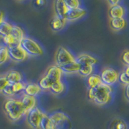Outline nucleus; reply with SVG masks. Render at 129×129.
<instances>
[{"label": "nucleus", "mask_w": 129, "mask_h": 129, "mask_svg": "<svg viewBox=\"0 0 129 129\" xmlns=\"http://www.w3.org/2000/svg\"><path fill=\"white\" fill-rule=\"evenodd\" d=\"M119 0H116V1H111V0H110V1H108V3L109 5H110V7H114L115 5H118V4H119Z\"/></svg>", "instance_id": "nucleus-38"}, {"label": "nucleus", "mask_w": 129, "mask_h": 129, "mask_svg": "<svg viewBox=\"0 0 129 129\" xmlns=\"http://www.w3.org/2000/svg\"><path fill=\"white\" fill-rule=\"evenodd\" d=\"M119 74L118 71L115 70V69L106 67L101 72L100 78L103 83L112 86L113 85H115L119 81Z\"/></svg>", "instance_id": "nucleus-6"}, {"label": "nucleus", "mask_w": 129, "mask_h": 129, "mask_svg": "<svg viewBox=\"0 0 129 129\" xmlns=\"http://www.w3.org/2000/svg\"><path fill=\"white\" fill-rule=\"evenodd\" d=\"M0 47H1V45H0Z\"/></svg>", "instance_id": "nucleus-41"}, {"label": "nucleus", "mask_w": 129, "mask_h": 129, "mask_svg": "<svg viewBox=\"0 0 129 129\" xmlns=\"http://www.w3.org/2000/svg\"><path fill=\"white\" fill-rule=\"evenodd\" d=\"M3 110L7 118L12 122H17L23 116H26V113L20 99H7L3 104Z\"/></svg>", "instance_id": "nucleus-2"}, {"label": "nucleus", "mask_w": 129, "mask_h": 129, "mask_svg": "<svg viewBox=\"0 0 129 129\" xmlns=\"http://www.w3.org/2000/svg\"><path fill=\"white\" fill-rule=\"evenodd\" d=\"M86 14V11L82 7L70 10L67 13L66 20V21H75V20H78L81 18H82Z\"/></svg>", "instance_id": "nucleus-13"}, {"label": "nucleus", "mask_w": 129, "mask_h": 129, "mask_svg": "<svg viewBox=\"0 0 129 129\" xmlns=\"http://www.w3.org/2000/svg\"><path fill=\"white\" fill-rule=\"evenodd\" d=\"M9 59L8 48L5 45H1L0 47V66L4 64Z\"/></svg>", "instance_id": "nucleus-28"}, {"label": "nucleus", "mask_w": 129, "mask_h": 129, "mask_svg": "<svg viewBox=\"0 0 129 129\" xmlns=\"http://www.w3.org/2000/svg\"><path fill=\"white\" fill-rule=\"evenodd\" d=\"M52 83H53V82L49 78H48L47 76L44 75L39 80L38 85L41 88L42 90H49Z\"/></svg>", "instance_id": "nucleus-27"}, {"label": "nucleus", "mask_w": 129, "mask_h": 129, "mask_svg": "<svg viewBox=\"0 0 129 129\" xmlns=\"http://www.w3.org/2000/svg\"><path fill=\"white\" fill-rule=\"evenodd\" d=\"M125 15V9L124 7L118 4L114 7H111L109 9V16L111 19H119V18H123Z\"/></svg>", "instance_id": "nucleus-15"}, {"label": "nucleus", "mask_w": 129, "mask_h": 129, "mask_svg": "<svg viewBox=\"0 0 129 129\" xmlns=\"http://www.w3.org/2000/svg\"><path fill=\"white\" fill-rule=\"evenodd\" d=\"M60 69H61L63 74H74V73H78L79 70V64L76 60H74V61L70 62L66 64V66L60 67Z\"/></svg>", "instance_id": "nucleus-19"}, {"label": "nucleus", "mask_w": 129, "mask_h": 129, "mask_svg": "<svg viewBox=\"0 0 129 129\" xmlns=\"http://www.w3.org/2000/svg\"><path fill=\"white\" fill-rule=\"evenodd\" d=\"M48 115L54 124L55 129H72L71 120L64 112L54 111Z\"/></svg>", "instance_id": "nucleus-4"}, {"label": "nucleus", "mask_w": 129, "mask_h": 129, "mask_svg": "<svg viewBox=\"0 0 129 129\" xmlns=\"http://www.w3.org/2000/svg\"><path fill=\"white\" fill-rule=\"evenodd\" d=\"M113 92L112 86L104 83H101L94 88H89L87 93L88 99L99 106L107 104L111 100Z\"/></svg>", "instance_id": "nucleus-1"}, {"label": "nucleus", "mask_w": 129, "mask_h": 129, "mask_svg": "<svg viewBox=\"0 0 129 129\" xmlns=\"http://www.w3.org/2000/svg\"><path fill=\"white\" fill-rule=\"evenodd\" d=\"M76 60V56L64 47H60L56 53V64L62 67L66 64Z\"/></svg>", "instance_id": "nucleus-5"}, {"label": "nucleus", "mask_w": 129, "mask_h": 129, "mask_svg": "<svg viewBox=\"0 0 129 129\" xmlns=\"http://www.w3.org/2000/svg\"><path fill=\"white\" fill-rule=\"evenodd\" d=\"M25 85H26V83L23 82V81L22 82H16L12 85L15 95H17V94H21V93H23L24 88H25Z\"/></svg>", "instance_id": "nucleus-30"}, {"label": "nucleus", "mask_w": 129, "mask_h": 129, "mask_svg": "<svg viewBox=\"0 0 129 129\" xmlns=\"http://www.w3.org/2000/svg\"><path fill=\"white\" fill-rule=\"evenodd\" d=\"M5 75H6V78L7 79L8 83L11 85H13L16 82H22L23 81V76L19 71L11 70Z\"/></svg>", "instance_id": "nucleus-18"}, {"label": "nucleus", "mask_w": 129, "mask_h": 129, "mask_svg": "<svg viewBox=\"0 0 129 129\" xmlns=\"http://www.w3.org/2000/svg\"><path fill=\"white\" fill-rule=\"evenodd\" d=\"M63 74H64L61 69L58 66H56V64H52V66H49L47 69L45 73V76L49 78L53 82L61 81Z\"/></svg>", "instance_id": "nucleus-9"}, {"label": "nucleus", "mask_w": 129, "mask_h": 129, "mask_svg": "<svg viewBox=\"0 0 129 129\" xmlns=\"http://www.w3.org/2000/svg\"><path fill=\"white\" fill-rule=\"evenodd\" d=\"M109 129H127V124L122 119L117 118L111 122Z\"/></svg>", "instance_id": "nucleus-24"}, {"label": "nucleus", "mask_w": 129, "mask_h": 129, "mask_svg": "<svg viewBox=\"0 0 129 129\" xmlns=\"http://www.w3.org/2000/svg\"><path fill=\"white\" fill-rule=\"evenodd\" d=\"M12 27H13V24L10 22L7 21V20L3 21V23L0 24V37L3 38L4 36L11 34Z\"/></svg>", "instance_id": "nucleus-21"}, {"label": "nucleus", "mask_w": 129, "mask_h": 129, "mask_svg": "<svg viewBox=\"0 0 129 129\" xmlns=\"http://www.w3.org/2000/svg\"><path fill=\"white\" fill-rule=\"evenodd\" d=\"M66 22L67 21L66 19H63L55 15L53 17H52V19H51L50 26H51V28L54 31H60L64 27V26H66Z\"/></svg>", "instance_id": "nucleus-16"}, {"label": "nucleus", "mask_w": 129, "mask_h": 129, "mask_svg": "<svg viewBox=\"0 0 129 129\" xmlns=\"http://www.w3.org/2000/svg\"><path fill=\"white\" fill-rule=\"evenodd\" d=\"M121 59H122L123 63L126 66H129V50H125L122 56H121Z\"/></svg>", "instance_id": "nucleus-35"}, {"label": "nucleus", "mask_w": 129, "mask_h": 129, "mask_svg": "<svg viewBox=\"0 0 129 129\" xmlns=\"http://www.w3.org/2000/svg\"><path fill=\"white\" fill-rule=\"evenodd\" d=\"M93 72H94V66H90V64H79V70L78 73L81 76L88 78L89 76L93 74Z\"/></svg>", "instance_id": "nucleus-23"}, {"label": "nucleus", "mask_w": 129, "mask_h": 129, "mask_svg": "<svg viewBox=\"0 0 129 129\" xmlns=\"http://www.w3.org/2000/svg\"><path fill=\"white\" fill-rule=\"evenodd\" d=\"M8 53L10 59L15 62H23L28 58V55L19 44L8 47Z\"/></svg>", "instance_id": "nucleus-8"}, {"label": "nucleus", "mask_w": 129, "mask_h": 129, "mask_svg": "<svg viewBox=\"0 0 129 129\" xmlns=\"http://www.w3.org/2000/svg\"><path fill=\"white\" fill-rule=\"evenodd\" d=\"M124 96L126 99L129 102V84L127 85L126 86H125V90H124Z\"/></svg>", "instance_id": "nucleus-36"}, {"label": "nucleus", "mask_w": 129, "mask_h": 129, "mask_svg": "<svg viewBox=\"0 0 129 129\" xmlns=\"http://www.w3.org/2000/svg\"><path fill=\"white\" fill-rule=\"evenodd\" d=\"M44 112L39 107L33 109L26 115L27 121L29 126L33 129H40V122L43 119Z\"/></svg>", "instance_id": "nucleus-7"}, {"label": "nucleus", "mask_w": 129, "mask_h": 129, "mask_svg": "<svg viewBox=\"0 0 129 129\" xmlns=\"http://www.w3.org/2000/svg\"><path fill=\"white\" fill-rule=\"evenodd\" d=\"M111 27L115 31H119L124 29L127 26V21L124 18L111 19L110 20Z\"/></svg>", "instance_id": "nucleus-17"}, {"label": "nucleus", "mask_w": 129, "mask_h": 129, "mask_svg": "<svg viewBox=\"0 0 129 129\" xmlns=\"http://www.w3.org/2000/svg\"><path fill=\"white\" fill-rule=\"evenodd\" d=\"M2 40H3V42L4 44V45L7 46V48L11 47V46H13V45H15V44H19L11 34H9L6 36H4V37L2 38Z\"/></svg>", "instance_id": "nucleus-29"}, {"label": "nucleus", "mask_w": 129, "mask_h": 129, "mask_svg": "<svg viewBox=\"0 0 129 129\" xmlns=\"http://www.w3.org/2000/svg\"><path fill=\"white\" fill-rule=\"evenodd\" d=\"M7 85H9V83L7 82L6 75H0V93H3Z\"/></svg>", "instance_id": "nucleus-34"}, {"label": "nucleus", "mask_w": 129, "mask_h": 129, "mask_svg": "<svg viewBox=\"0 0 129 129\" xmlns=\"http://www.w3.org/2000/svg\"><path fill=\"white\" fill-rule=\"evenodd\" d=\"M101 83H103V82H102V80H101L100 75L93 74L90 76L88 77L87 84H88L89 88H94L97 86H99Z\"/></svg>", "instance_id": "nucleus-26"}, {"label": "nucleus", "mask_w": 129, "mask_h": 129, "mask_svg": "<svg viewBox=\"0 0 129 129\" xmlns=\"http://www.w3.org/2000/svg\"><path fill=\"white\" fill-rule=\"evenodd\" d=\"M4 20H5V13H4V11L0 10V24H1Z\"/></svg>", "instance_id": "nucleus-37"}, {"label": "nucleus", "mask_w": 129, "mask_h": 129, "mask_svg": "<svg viewBox=\"0 0 129 129\" xmlns=\"http://www.w3.org/2000/svg\"><path fill=\"white\" fill-rule=\"evenodd\" d=\"M119 81L120 82L121 84H123V86H126L127 85L129 84V76L124 71L120 73L119 75Z\"/></svg>", "instance_id": "nucleus-32"}, {"label": "nucleus", "mask_w": 129, "mask_h": 129, "mask_svg": "<svg viewBox=\"0 0 129 129\" xmlns=\"http://www.w3.org/2000/svg\"><path fill=\"white\" fill-rule=\"evenodd\" d=\"M20 46L26 52L28 56H41L44 53V49L40 44L36 40L30 37L25 36L21 41L19 42Z\"/></svg>", "instance_id": "nucleus-3"}, {"label": "nucleus", "mask_w": 129, "mask_h": 129, "mask_svg": "<svg viewBox=\"0 0 129 129\" xmlns=\"http://www.w3.org/2000/svg\"><path fill=\"white\" fill-rule=\"evenodd\" d=\"M44 3H45V2H44V1H40V0H38V1L35 2L36 6H37V7H41V6L44 5Z\"/></svg>", "instance_id": "nucleus-39"}, {"label": "nucleus", "mask_w": 129, "mask_h": 129, "mask_svg": "<svg viewBox=\"0 0 129 129\" xmlns=\"http://www.w3.org/2000/svg\"><path fill=\"white\" fill-rule=\"evenodd\" d=\"M76 61L79 64H90L94 66L98 63V60L90 54L82 53L76 56Z\"/></svg>", "instance_id": "nucleus-14"}, {"label": "nucleus", "mask_w": 129, "mask_h": 129, "mask_svg": "<svg viewBox=\"0 0 129 129\" xmlns=\"http://www.w3.org/2000/svg\"><path fill=\"white\" fill-rule=\"evenodd\" d=\"M43 90H41V88L40 87L38 83L28 82V83H26L25 85V88H24V90H23V94L36 98L38 95L40 94V93Z\"/></svg>", "instance_id": "nucleus-11"}, {"label": "nucleus", "mask_w": 129, "mask_h": 129, "mask_svg": "<svg viewBox=\"0 0 129 129\" xmlns=\"http://www.w3.org/2000/svg\"><path fill=\"white\" fill-rule=\"evenodd\" d=\"M20 101H21L23 104L26 115L28 112L33 110V109L37 107V99H36V98H34V97L23 94L21 99H20Z\"/></svg>", "instance_id": "nucleus-10"}, {"label": "nucleus", "mask_w": 129, "mask_h": 129, "mask_svg": "<svg viewBox=\"0 0 129 129\" xmlns=\"http://www.w3.org/2000/svg\"><path fill=\"white\" fill-rule=\"evenodd\" d=\"M40 129H55L54 124L49 118V115L44 113L43 119L40 122Z\"/></svg>", "instance_id": "nucleus-25"}, {"label": "nucleus", "mask_w": 129, "mask_h": 129, "mask_svg": "<svg viewBox=\"0 0 129 129\" xmlns=\"http://www.w3.org/2000/svg\"><path fill=\"white\" fill-rule=\"evenodd\" d=\"M64 90H66V86H64V83L61 80V81H58V82H55L52 83L49 90L52 94H54L56 95H59L60 94H62L64 91Z\"/></svg>", "instance_id": "nucleus-22"}, {"label": "nucleus", "mask_w": 129, "mask_h": 129, "mask_svg": "<svg viewBox=\"0 0 129 129\" xmlns=\"http://www.w3.org/2000/svg\"><path fill=\"white\" fill-rule=\"evenodd\" d=\"M124 72L126 73V74L129 76V66H127V67H126V69H125Z\"/></svg>", "instance_id": "nucleus-40"}, {"label": "nucleus", "mask_w": 129, "mask_h": 129, "mask_svg": "<svg viewBox=\"0 0 129 129\" xmlns=\"http://www.w3.org/2000/svg\"><path fill=\"white\" fill-rule=\"evenodd\" d=\"M11 34L14 36V38L16 40V41L19 44L25 37V32H24L23 29L21 27L15 25V24H13V27H12V31Z\"/></svg>", "instance_id": "nucleus-20"}, {"label": "nucleus", "mask_w": 129, "mask_h": 129, "mask_svg": "<svg viewBox=\"0 0 129 129\" xmlns=\"http://www.w3.org/2000/svg\"><path fill=\"white\" fill-rule=\"evenodd\" d=\"M66 3L70 10L77 9V8L81 7V2L78 0H67Z\"/></svg>", "instance_id": "nucleus-31"}, {"label": "nucleus", "mask_w": 129, "mask_h": 129, "mask_svg": "<svg viewBox=\"0 0 129 129\" xmlns=\"http://www.w3.org/2000/svg\"><path fill=\"white\" fill-rule=\"evenodd\" d=\"M3 94L5 96L8 97V98H12L13 96H15V93H14V90H13L12 85H11V84L7 85V86H6V88L3 90Z\"/></svg>", "instance_id": "nucleus-33"}, {"label": "nucleus", "mask_w": 129, "mask_h": 129, "mask_svg": "<svg viewBox=\"0 0 129 129\" xmlns=\"http://www.w3.org/2000/svg\"><path fill=\"white\" fill-rule=\"evenodd\" d=\"M54 9L56 15L63 19H66L67 13L70 11L69 7H67L66 1L64 0H58L54 3Z\"/></svg>", "instance_id": "nucleus-12"}]
</instances>
